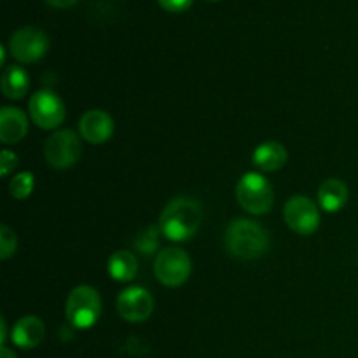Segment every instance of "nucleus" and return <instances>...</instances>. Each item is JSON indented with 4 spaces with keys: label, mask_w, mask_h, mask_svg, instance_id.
Wrapping results in <instances>:
<instances>
[{
    "label": "nucleus",
    "mask_w": 358,
    "mask_h": 358,
    "mask_svg": "<svg viewBox=\"0 0 358 358\" xmlns=\"http://www.w3.org/2000/svg\"><path fill=\"white\" fill-rule=\"evenodd\" d=\"M117 311L126 322H145L154 311V299L142 287H129L117 297Z\"/></svg>",
    "instance_id": "9d476101"
},
{
    "label": "nucleus",
    "mask_w": 358,
    "mask_h": 358,
    "mask_svg": "<svg viewBox=\"0 0 358 358\" xmlns=\"http://www.w3.org/2000/svg\"><path fill=\"white\" fill-rule=\"evenodd\" d=\"M34 185H35L34 175H31L30 171H21V173L14 175V178L10 180L9 192L13 198L24 199L31 194V191H34Z\"/></svg>",
    "instance_id": "6ab92c4d"
},
{
    "label": "nucleus",
    "mask_w": 358,
    "mask_h": 358,
    "mask_svg": "<svg viewBox=\"0 0 358 358\" xmlns=\"http://www.w3.org/2000/svg\"><path fill=\"white\" fill-rule=\"evenodd\" d=\"M350 191L346 184L339 178H329L318 189V203L329 213L339 212L348 203Z\"/></svg>",
    "instance_id": "4468645a"
},
{
    "label": "nucleus",
    "mask_w": 358,
    "mask_h": 358,
    "mask_svg": "<svg viewBox=\"0 0 358 358\" xmlns=\"http://www.w3.org/2000/svg\"><path fill=\"white\" fill-rule=\"evenodd\" d=\"M159 226H149L135 238L133 241V247L135 250H138L142 255H154V252H157L159 248V236H161Z\"/></svg>",
    "instance_id": "a211bd4d"
},
{
    "label": "nucleus",
    "mask_w": 358,
    "mask_h": 358,
    "mask_svg": "<svg viewBox=\"0 0 358 358\" xmlns=\"http://www.w3.org/2000/svg\"><path fill=\"white\" fill-rule=\"evenodd\" d=\"M30 117L38 128L55 129L65 121V105L62 98L49 90L37 91L28 103Z\"/></svg>",
    "instance_id": "6e6552de"
},
{
    "label": "nucleus",
    "mask_w": 358,
    "mask_h": 358,
    "mask_svg": "<svg viewBox=\"0 0 358 358\" xmlns=\"http://www.w3.org/2000/svg\"><path fill=\"white\" fill-rule=\"evenodd\" d=\"M28 131V119L23 110L16 107H3L0 110V140L3 143H17Z\"/></svg>",
    "instance_id": "ddd939ff"
},
{
    "label": "nucleus",
    "mask_w": 358,
    "mask_h": 358,
    "mask_svg": "<svg viewBox=\"0 0 358 358\" xmlns=\"http://www.w3.org/2000/svg\"><path fill=\"white\" fill-rule=\"evenodd\" d=\"M17 166V156L10 150H2L0 154V175L2 177H9L10 171Z\"/></svg>",
    "instance_id": "412c9836"
},
{
    "label": "nucleus",
    "mask_w": 358,
    "mask_h": 358,
    "mask_svg": "<svg viewBox=\"0 0 358 358\" xmlns=\"http://www.w3.org/2000/svg\"><path fill=\"white\" fill-rule=\"evenodd\" d=\"M107 271L117 282H131L138 273V261L128 250H117L108 257Z\"/></svg>",
    "instance_id": "f3484780"
},
{
    "label": "nucleus",
    "mask_w": 358,
    "mask_h": 358,
    "mask_svg": "<svg viewBox=\"0 0 358 358\" xmlns=\"http://www.w3.org/2000/svg\"><path fill=\"white\" fill-rule=\"evenodd\" d=\"M203 220L201 203L189 196L173 198L159 217V229L171 241H187L196 234Z\"/></svg>",
    "instance_id": "f257e3e1"
},
{
    "label": "nucleus",
    "mask_w": 358,
    "mask_h": 358,
    "mask_svg": "<svg viewBox=\"0 0 358 358\" xmlns=\"http://www.w3.org/2000/svg\"><path fill=\"white\" fill-rule=\"evenodd\" d=\"M16 248L17 240L14 231L9 229L7 226L0 227V259H3V261L10 259L16 254Z\"/></svg>",
    "instance_id": "aec40b11"
},
{
    "label": "nucleus",
    "mask_w": 358,
    "mask_h": 358,
    "mask_svg": "<svg viewBox=\"0 0 358 358\" xmlns=\"http://www.w3.org/2000/svg\"><path fill=\"white\" fill-rule=\"evenodd\" d=\"M0 63H6V48L3 45H0Z\"/></svg>",
    "instance_id": "a878e982"
},
{
    "label": "nucleus",
    "mask_w": 358,
    "mask_h": 358,
    "mask_svg": "<svg viewBox=\"0 0 358 358\" xmlns=\"http://www.w3.org/2000/svg\"><path fill=\"white\" fill-rule=\"evenodd\" d=\"M191 259L182 248L170 247L157 252L156 261H154V275L163 283L164 287H177L184 285L191 276Z\"/></svg>",
    "instance_id": "39448f33"
},
{
    "label": "nucleus",
    "mask_w": 358,
    "mask_h": 358,
    "mask_svg": "<svg viewBox=\"0 0 358 358\" xmlns=\"http://www.w3.org/2000/svg\"><path fill=\"white\" fill-rule=\"evenodd\" d=\"M101 313L100 294L90 285H79L69 294L65 317L76 329H90L96 324Z\"/></svg>",
    "instance_id": "20e7f679"
},
{
    "label": "nucleus",
    "mask_w": 358,
    "mask_h": 358,
    "mask_svg": "<svg viewBox=\"0 0 358 358\" xmlns=\"http://www.w3.org/2000/svg\"><path fill=\"white\" fill-rule=\"evenodd\" d=\"M45 2L52 7H58V9H65V7H70L73 6V3H77L79 0H45Z\"/></svg>",
    "instance_id": "5701e85b"
},
{
    "label": "nucleus",
    "mask_w": 358,
    "mask_h": 358,
    "mask_svg": "<svg viewBox=\"0 0 358 358\" xmlns=\"http://www.w3.org/2000/svg\"><path fill=\"white\" fill-rule=\"evenodd\" d=\"M287 149L278 142H266L255 149L254 163L262 171H276L285 166L287 163Z\"/></svg>",
    "instance_id": "2eb2a0df"
},
{
    "label": "nucleus",
    "mask_w": 358,
    "mask_h": 358,
    "mask_svg": "<svg viewBox=\"0 0 358 358\" xmlns=\"http://www.w3.org/2000/svg\"><path fill=\"white\" fill-rule=\"evenodd\" d=\"M49 49V37L37 27H23L9 38V52L20 63H37Z\"/></svg>",
    "instance_id": "0eeeda50"
},
{
    "label": "nucleus",
    "mask_w": 358,
    "mask_h": 358,
    "mask_svg": "<svg viewBox=\"0 0 358 358\" xmlns=\"http://www.w3.org/2000/svg\"><path fill=\"white\" fill-rule=\"evenodd\" d=\"M0 343L2 346H6V339H7V325H6V318H0Z\"/></svg>",
    "instance_id": "b1692460"
},
{
    "label": "nucleus",
    "mask_w": 358,
    "mask_h": 358,
    "mask_svg": "<svg viewBox=\"0 0 358 358\" xmlns=\"http://www.w3.org/2000/svg\"><path fill=\"white\" fill-rule=\"evenodd\" d=\"M236 199L245 212L252 215H264L273 208L275 192L271 184L261 173H245L236 185Z\"/></svg>",
    "instance_id": "7ed1b4c3"
},
{
    "label": "nucleus",
    "mask_w": 358,
    "mask_h": 358,
    "mask_svg": "<svg viewBox=\"0 0 358 358\" xmlns=\"http://www.w3.org/2000/svg\"><path fill=\"white\" fill-rule=\"evenodd\" d=\"M79 131L86 142L93 145L105 143L114 133V119L105 110H90L80 117Z\"/></svg>",
    "instance_id": "9b49d317"
},
{
    "label": "nucleus",
    "mask_w": 358,
    "mask_h": 358,
    "mask_svg": "<svg viewBox=\"0 0 358 358\" xmlns=\"http://www.w3.org/2000/svg\"><path fill=\"white\" fill-rule=\"evenodd\" d=\"M0 358H16V353L10 348H7V346H2V350H0Z\"/></svg>",
    "instance_id": "393cba45"
},
{
    "label": "nucleus",
    "mask_w": 358,
    "mask_h": 358,
    "mask_svg": "<svg viewBox=\"0 0 358 358\" xmlns=\"http://www.w3.org/2000/svg\"><path fill=\"white\" fill-rule=\"evenodd\" d=\"M157 2L168 13H182L192 6V0H157Z\"/></svg>",
    "instance_id": "4be33fe9"
},
{
    "label": "nucleus",
    "mask_w": 358,
    "mask_h": 358,
    "mask_svg": "<svg viewBox=\"0 0 358 358\" xmlns=\"http://www.w3.org/2000/svg\"><path fill=\"white\" fill-rule=\"evenodd\" d=\"M0 87H2V93L6 98H9V100H21L28 93L30 77H28V73L21 66H7L2 73Z\"/></svg>",
    "instance_id": "dca6fc26"
},
{
    "label": "nucleus",
    "mask_w": 358,
    "mask_h": 358,
    "mask_svg": "<svg viewBox=\"0 0 358 358\" xmlns=\"http://www.w3.org/2000/svg\"><path fill=\"white\" fill-rule=\"evenodd\" d=\"M283 215H285V222L294 233L303 234H313L315 231L320 226V212H318V206L311 201L306 196H294L287 201L285 210H283Z\"/></svg>",
    "instance_id": "1a4fd4ad"
},
{
    "label": "nucleus",
    "mask_w": 358,
    "mask_h": 358,
    "mask_svg": "<svg viewBox=\"0 0 358 358\" xmlns=\"http://www.w3.org/2000/svg\"><path fill=\"white\" fill-rule=\"evenodd\" d=\"M44 332L45 327L41 318L28 315V317L20 318L16 322V325L13 327L10 339H13L14 346H17V348L31 350L41 345L42 339H44Z\"/></svg>",
    "instance_id": "f8f14e48"
},
{
    "label": "nucleus",
    "mask_w": 358,
    "mask_h": 358,
    "mask_svg": "<svg viewBox=\"0 0 358 358\" xmlns=\"http://www.w3.org/2000/svg\"><path fill=\"white\" fill-rule=\"evenodd\" d=\"M210 2H219V0H210Z\"/></svg>",
    "instance_id": "bb28decb"
},
{
    "label": "nucleus",
    "mask_w": 358,
    "mask_h": 358,
    "mask_svg": "<svg viewBox=\"0 0 358 358\" xmlns=\"http://www.w3.org/2000/svg\"><path fill=\"white\" fill-rule=\"evenodd\" d=\"M83 154V145H80L79 136L70 129H62L45 140L44 156L49 166L55 170H69L76 166Z\"/></svg>",
    "instance_id": "423d86ee"
},
{
    "label": "nucleus",
    "mask_w": 358,
    "mask_h": 358,
    "mask_svg": "<svg viewBox=\"0 0 358 358\" xmlns=\"http://www.w3.org/2000/svg\"><path fill=\"white\" fill-rule=\"evenodd\" d=\"M227 252L240 261H254L269 248V233L250 219H234L224 234Z\"/></svg>",
    "instance_id": "f03ea898"
}]
</instances>
